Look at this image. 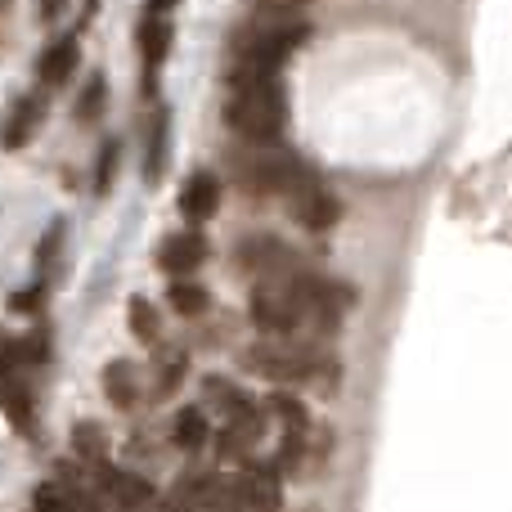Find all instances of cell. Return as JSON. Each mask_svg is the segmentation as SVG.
<instances>
[{
	"mask_svg": "<svg viewBox=\"0 0 512 512\" xmlns=\"http://www.w3.org/2000/svg\"><path fill=\"white\" fill-rule=\"evenodd\" d=\"M32 373L36 369H27L14 342L0 346V414H5L9 427H14L18 436H27V441L36 436V387H32Z\"/></svg>",
	"mask_w": 512,
	"mask_h": 512,
	"instance_id": "5b68a950",
	"label": "cell"
},
{
	"mask_svg": "<svg viewBox=\"0 0 512 512\" xmlns=\"http://www.w3.org/2000/svg\"><path fill=\"white\" fill-rule=\"evenodd\" d=\"M180 0H144V14H171Z\"/></svg>",
	"mask_w": 512,
	"mask_h": 512,
	"instance_id": "f1b7e54d",
	"label": "cell"
},
{
	"mask_svg": "<svg viewBox=\"0 0 512 512\" xmlns=\"http://www.w3.org/2000/svg\"><path fill=\"white\" fill-rule=\"evenodd\" d=\"M41 297H45V283H32V288H23V292H14V297H9V310L32 315V310H41Z\"/></svg>",
	"mask_w": 512,
	"mask_h": 512,
	"instance_id": "83f0119b",
	"label": "cell"
},
{
	"mask_svg": "<svg viewBox=\"0 0 512 512\" xmlns=\"http://www.w3.org/2000/svg\"><path fill=\"white\" fill-rule=\"evenodd\" d=\"M221 122L248 144H279L288 131V90L283 77H252V72H225Z\"/></svg>",
	"mask_w": 512,
	"mask_h": 512,
	"instance_id": "6da1fadb",
	"label": "cell"
},
{
	"mask_svg": "<svg viewBox=\"0 0 512 512\" xmlns=\"http://www.w3.org/2000/svg\"><path fill=\"white\" fill-rule=\"evenodd\" d=\"M306 0H252L256 18H301Z\"/></svg>",
	"mask_w": 512,
	"mask_h": 512,
	"instance_id": "4316f807",
	"label": "cell"
},
{
	"mask_svg": "<svg viewBox=\"0 0 512 512\" xmlns=\"http://www.w3.org/2000/svg\"><path fill=\"white\" fill-rule=\"evenodd\" d=\"M59 9H63V0H41V18L50 23V18H59Z\"/></svg>",
	"mask_w": 512,
	"mask_h": 512,
	"instance_id": "f546056e",
	"label": "cell"
},
{
	"mask_svg": "<svg viewBox=\"0 0 512 512\" xmlns=\"http://www.w3.org/2000/svg\"><path fill=\"white\" fill-rule=\"evenodd\" d=\"M167 301H171V310H176V315H185V319H198V315H207V310H212V292H207L198 279H171Z\"/></svg>",
	"mask_w": 512,
	"mask_h": 512,
	"instance_id": "44dd1931",
	"label": "cell"
},
{
	"mask_svg": "<svg viewBox=\"0 0 512 512\" xmlns=\"http://www.w3.org/2000/svg\"><path fill=\"white\" fill-rule=\"evenodd\" d=\"M176 508L198 512H243V486L239 477H216V472H198V477L176 481Z\"/></svg>",
	"mask_w": 512,
	"mask_h": 512,
	"instance_id": "52a82bcc",
	"label": "cell"
},
{
	"mask_svg": "<svg viewBox=\"0 0 512 512\" xmlns=\"http://www.w3.org/2000/svg\"><path fill=\"white\" fill-rule=\"evenodd\" d=\"M135 45H140V90H144V99H153L162 63L171 59V45H176V23H171V14H144L140 27H135Z\"/></svg>",
	"mask_w": 512,
	"mask_h": 512,
	"instance_id": "ba28073f",
	"label": "cell"
},
{
	"mask_svg": "<svg viewBox=\"0 0 512 512\" xmlns=\"http://www.w3.org/2000/svg\"><path fill=\"white\" fill-rule=\"evenodd\" d=\"M171 441H176V450H185V454L207 450V441H212V423H207V409H203V405H185V409H180L176 423H171Z\"/></svg>",
	"mask_w": 512,
	"mask_h": 512,
	"instance_id": "d6986e66",
	"label": "cell"
},
{
	"mask_svg": "<svg viewBox=\"0 0 512 512\" xmlns=\"http://www.w3.org/2000/svg\"><path fill=\"white\" fill-rule=\"evenodd\" d=\"M104 104H108V81H104V72H90L86 90L77 95V122H99Z\"/></svg>",
	"mask_w": 512,
	"mask_h": 512,
	"instance_id": "d4e9b609",
	"label": "cell"
},
{
	"mask_svg": "<svg viewBox=\"0 0 512 512\" xmlns=\"http://www.w3.org/2000/svg\"><path fill=\"white\" fill-rule=\"evenodd\" d=\"M243 369L256 373L265 382H279V387H292V382H337V364L328 360L324 351H310V346H283V342H256L243 351Z\"/></svg>",
	"mask_w": 512,
	"mask_h": 512,
	"instance_id": "3957f363",
	"label": "cell"
},
{
	"mask_svg": "<svg viewBox=\"0 0 512 512\" xmlns=\"http://www.w3.org/2000/svg\"><path fill=\"white\" fill-rule=\"evenodd\" d=\"M77 63H81V45H77V32H68V36H59V41L45 45L41 63H36V77H41L45 90H54L77 72Z\"/></svg>",
	"mask_w": 512,
	"mask_h": 512,
	"instance_id": "2e32d148",
	"label": "cell"
},
{
	"mask_svg": "<svg viewBox=\"0 0 512 512\" xmlns=\"http://www.w3.org/2000/svg\"><path fill=\"white\" fill-rule=\"evenodd\" d=\"M171 158V108L158 104V113L149 117V140H144V185H158L167 176Z\"/></svg>",
	"mask_w": 512,
	"mask_h": 512,
	"instance_id": "e0dca14e",
	"label": "cell"
},
{
	"mask_svg": "<svg viewBox=\"0 0 512 512\" xmlns=\"http://www.w3.org/2000/svg\"><path fill=\"white\" fill-rule=\"evenodd\" d=\"M216 212H221V180H216V171L207 167L189 171L185 185H180V216L189 225H207Z\"/></svg>",
	"mask_w": 512,
	"mask_h": 512,
	"instance_id": "5bb4252c",
	"label": "cell"
},
{
	"mask_svg": "<svg viewBox=\"0 0 512 512\" xmlns=\"http://www.w3.org/2000/svg\"><path fill=\"white\" fill-rule=\"evenodd\" d=\"M104 396H108V405L113 409H135L140 405V369H135V360H108L104 364Z\"/></svg>",
	"mask_w": 512,
	"mask_h": 512,
	"instance_id": "ac0fdd59",
	"label": "cell"
},
{
	"mask_svg": "<svg viewBox=\"0 0 512 512\" xmlns=\"http://www.w3.org/2000/svg\"><path fill=\"white\" fill-rule=\"evenodd\" d=\"M207 256H212V243L198 225L189 230H176L158 243V270L171 274V279H194V270H203Z\"/></svg>",
	"mask_w": 512,
	"mask_h": 512,
	"instance_id": "8fae6325",
	"label": "cell"
},
{
	"mask_svg": "<svg viewBox=\"0 0 512 512\" xmlns=\"http://www.w3.org/2000/svg\"><path fill=\"white\" fill-rule=\"evenodd\" d=\"M41 122H45V95H41V90L18 95L14 104L5 108V122H0V149H5V153L27 149V144H32V135L41 131Z\"/></svg>",
	"mask_w": 512,
	"mask_h": 512,
	"instance_id": "4fadbf2b",
	"label": "cell"
},
{
	"mask_svg": "<svg viewBox=\"0 0 512 512\" xmlns=\"http://www.w3.org/2000/svg\"><path fill=\"white\" fill-rule=\"evenodd\" d=\"M117 167H122V140H104L99 144V162H95V180H90V189H95L99 198L113 189L117 180Z\"/></svg>",
	"mask_w": 512,
	"mask_h": 512,
	"instance_id": "484cf974",
	"label": "cell"
},
{
	"mask_svg": "<svg viewBox=\"0 0 512 512\" xmlns=\"http://www.w3.org/2000/svg\"><path fill=\"white\" fill-rule=\"evenodd\" d=\"M185 373H189V355L185 351H162L158 360H153V400H167L171 391H180Z\"/></svg>",
	"mask_w": 512,
	"mask_h": 512,
	"instance_id": "603a6c76",
	"label": "cell"
},
{
	"mask_svg": "<svg viewBox=\"0 0 512 512\" xmlns=\"http://www.w3.org/2000/svg\"><path fill=\"white\" fill-rule=\"evenodd\" d=\"M234 265L243 274H256V279H283V274L301 270V256L274 234H252L234 248Z\"/></svg>",
	"mask_w": 512,
	"mask_h": 512,
	"instance_id": "9c48e42d",
	"label": "cell"
},
{
	"mask_svg": "<svg viewBox=\"0 0 512 512\" xmlns=\"http://www.w3.org/2000/svg\"><path fill=\"white\" fill-rule=\"evenodd\" d=\"M126 324H131V337H135V342L158 346V337H162V315H158V306H153L149 297H131V301H126Z\"/></svg>",
	"mask_w": 512,
	"mask_h": 512,
	"instance_id": "7402d4cb",
	"label": "cell"
},
{
	"mask_svg": "<svg viewBox=\"0 0 512 512\" xmlns=\"http://www.w3.org/2000/svg\"><path fill=\"white\" fill-rule=\"evenodd\" d=\"M95 495H104L108 504H117L122 512H140L158 499V490L144 477H135V472L117 468V463H104V468H95Z\"/></svg>",
	"mask_w": 512,
	"mask_h": 512,
	"instance_id": "7c38bea8",
	"label": "cell"
},
{
	"mask_svg": "<svg viewBox=\"0 0 512 512\" xmlns=\"http://www.w3.org/2000/svg\"><path fill=\"white\" fill-rule=\"evenodd\" d=\"M265 409L283 423V432H306L310 427V409L301 405L292 391H270V396H265Z\"/></svg>",
	"mask_w": 512,
	"mask_h": 512,
	"instance_id": "cb8c5ba5",
	"label": "cell"
},
{
	"mask_svg": "<svg viewBox=\"0 0 512 512\" xmlns=\"http://www.w3.org/2000/svg\"><path fill=\"white\" fill-rule=\"evenodd\" d=\"M315 36L310 18H256L252 27L230 36V72L252 77H283L292 54Z\"/></svg>",
	"mask_w": 512,
	"mask_h": 512,
	"instance_id": "7a4b0ae2",
	"label": "cell"
},
{
	"mask_svg": "<svg viewBox=\"0 0 512 512\" xmlns=\"http://www.w3.org/2000/svg\"><path fill=\"white\" fill-rule=\"evenodd\" d=\"M239 486H243V504H248L252 512H279V504H283V495H279L283 472L274 468V463L243 459V477H239Z\"/></svg>",
	"mask_w": 512,
	"mask_h": 512,
	"instance_id": "9a60e30c",
	"label": "cell"
},
{
	"mask_svg": "<svg viewBox=\"0 0 512 512\" xmlns=\"http://www.w3.org/2000/svg\"><path fill=\"white\" fill-rule=\"evenodd\" d=\"M248 319L265 337H288L306 324V306L288 288V279H261L248 297Z\"/></svg>",
	"mask_w": 512,
	"mask_h": 512,
	"instance_id": "8992f818",
	"label": "cell"
},
{
	"mask_svg": "<svg viewBox=\"0 0 512 512\" xmlns=\"http://www.w3.org/2000/svg\"><path fill=\"white\" fill-rule=\"evenodd\" d=\"M72 459L86 463L90 472L108 463V432L95 423V418H86V423L72 427Z\"/></svg>",
	"mask_w": 512,
	"mask_h": 512,
	"instance_id": "ffe728a7",
	"label": "cell"
},
{
	"mask_svg": "<svg viewBox=\"0 0 512 512\" xmlns=\"http://www.w3.org/2000/svg\"><path fill=\"white\" fill-rule=\"evenodd\" d=\"M288 212H292V221H297L301 230L328 234L337 221H342V198H337L333 189L315 176V180H306L297 194H288Z\"/></svg>",
	"mask_w": 512,
	"mask_h": 512,
	"instance_id": "30bf717a",
	"label": "cell"
},
{
	"mask_svg": "<svg viewBox=\"0 0 512 512\" xmlns=\"http://www.w3.org/2000/svg\"><path fill=\"white\" fill-rule=\"evenodd\" d=\"M234 176L248 194L265 198V194H297L306 180H315V171L297 158V153H243L234 158Z\"/></svg>",
	"mask_w": 512,
	"mask_h": 512,
	"instance_id": "277c9868",
	"label": "cell"
}]
</instances>
